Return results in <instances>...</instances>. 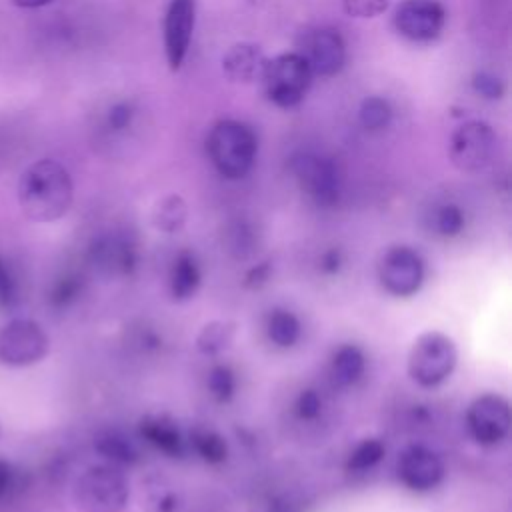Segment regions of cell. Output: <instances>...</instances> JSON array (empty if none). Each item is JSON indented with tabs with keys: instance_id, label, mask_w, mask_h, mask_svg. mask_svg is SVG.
<instances>
[{
	"instance_id": "cell-4",
	"label": "cell",
	"mask_w": 512,
	"mask_h": 512,
	"mask_svg": "<svg viewBox=\"0 0 512 512\" xmlns=\"http://www.w3.org/2000/svg\"><path fill=\"white\" fill-rule=\"evenodd\" d=\"M456 360L458 352L452 338L436 330L424 332L414 340L410 348L408 374L420 386L432 388L452 374Z\"/></svg>"
},
{
	"instance_id": "cell-32",
	"label": "cell",
	"mask_w": 512,
	"mask_h": 512,
	"mask_svg": "<svg viewBox=\"0 0 512 512\" xmlns=\"http://www.w3.org/2000/svg\"><path fill=\"white\" fill-rule=\"evenodd\" d=\"M24 488L22 472L8 460L0 458V504L10 502Z\"/></svg>"
},
{
	"instance_id": "cell-38",
	"label": "cell",
	"mask_w": 512,
	"mask_h": 512,
	"mask_svg": "<svg viewBox=\"0 0 512 512\" xmlns=\"http://www.w3.org/2000/svg\"><path fill=\"white\" fill-rule=\"evenodd\" d=\"M270 272H272V266H270L268 260H264L260 264H254L246 272V276H244V286L246 288H260V286H264L268 282V278H270Z\"/></svg>"
},
{
	"instance_id": "cell-33",
	"label": "cell",
	"mask_w": 512,
	"mask_h": 512,
	"mask_svg": "<svg viewBox=\"0 0 512 512\" xmlns=\"http://www.w3.org/2000/svg\"><path fill=\"white\" fill-rule=\"evenodd\" d=\"M344 12L354 18H374L388 8V0H342Z\"/></svg>"
},
{
	"instance_id": "cell-14",
	"label": "cell",
	"mask_w": 512,
	"mask_h": 512,
	"mask_svg": "<svg viewBox=\"0 0 512 512\" xmlns=\"http://www.w3.org/2000/svg\"><path fill=\"white\" fill-rule=\"evenodd\" d=\"M196 20V0H170L164 14V50L170 70H178L188 54Z\"/></svg>"
},
{
	"instance_id": "cell-8",
	"label": "cell",
	"mask_w": 512,
	"mask_h": 512,
	"mask_svg": "<svg viewBox=\"0 0 512 512\" xmlns=\"http://www.w3.org/2000/svg\"><path fill=\"white\" fill-rule=\"evenodd\" d=\"M48 352V336L34 320L18 318L0 330V362L6 366H30Z\"/></svg>"
},
{
	"instance_id": "cell-31",
	"label": "cell",
	"mask_w": 512,
	"mask_h": 512,
	"mask_svg": "<svg viewBox=\"0 0 512 512\" xmlns=\"http://www.w3.org/2000/svg\"><path fill=\"white\" fill-rule=\"evenodd\" d=\"M434 228L440 236H456L464 228V214L456 204H444L434 214Z\"/></svg>"
},
{
	"instance_id": "cell-11",
	"label": "cell",
	"mask_w": 512,
	"mask_h": 512,
	"mask_svg": "<svg viewBox=\"0 0 512 512\" xmlns=\"http://www.w3.org/2000/svg\"><path fill=\"white\" fill-rule=\"evenodd\" d=\"M510 404L500 394H482L468 406L466 424L472 438L482 446L498 444L510 430Z\"/></svg>"
},
{
	"instance_id": "cell-3",
	"label": "cell",
	"mask_w": 512,
	"mask_h": 512,
	"mask_svg": "<svg viewBox=\"0 0 512 512\" xmlns=\"http://www.w3.org/2000/svg\"><path fill=\"white\" fill-rule=\"evenodd\" d=\"M128 498L126 476L108 462L86 468L74 484V502L80 512H122Z\"/></svg>"
},
{
	"instance_id": "cell-22",
	"label": "cell",
	"mask_w": 512,
	"mask_h": 512,
	"mask_svg": "<svg viewBox=\"0 0 512 512\" xmlns=\"http://www.w3.org/2000/svg\"><path fill=\"white\" fill-rule=\"evenodd\" d=\"M226 252L236 260H248L258 250V232L246 220L232 222L224 232Z\"/></svg>"
},
{
	"instance_id": "cell-13",
	"label": "cell",
	"mask_w": 512,
	"mask_h": 512,
	"mask_svg": "<svg viewBox=\"0 0 512 512\" xmlns=\"http://www.w3.org/2000/svg\"><path fill=\"white\" fill-rule=\"evenodd\" d=\"M298 54L308 64L312 76H334L344 66L346 46L338 30L316 28L302 38Z\"/></svg>"
},
{
	"instance_id": "cell-27",
	"label": "cell",
	"mask_w": 512,
	"mask_h": 512,
	"mask_svg": "<svg viewBox=\"0 0 512 512\" xmlns=\"http://www.w3.org/2000/svg\"><path fill=\"white\" fill-rule=\"evenodd\" d=\"M360 124L370 130V132H376V130H382L390 124V118H392V108L390 104L380 98V96H370L366 98L362 104H360Z\"/></svg>"
},
{
	"instance_id": "cell-16",
	"label": "cell",
	"mask_w": 512,
	"mask_h": 512,
	"mask_svg": "<svg viewBox=\"0 0 512 512\" xmlns=\"http://www.w3.org/2000/svg\"><path fill=\"white\" fill-rule=\"evenodd\" d=\"M266 66V56L256 44L250 42H238L228 48V52L222 56V70L228 80L232 82H254L262 76V70Z\"/></svg>"
},
{
	"instance_id": "cell-39",
	"label": "cell",
	"mask_w": 512,
	"mask_h": 512,
	"mask_svg": "<svg viewBox=\"0 0 512 512\" xmlns=\"http://www.w3.org/2000/svg\"><path fill=\"white\" fill-rule=\"evenodd\" d=\"M302 510H304V500L294 494H282L274 498L268 506V512H302Z\"/></svg>"
},
{
	"instance_id": "cell-23",
	"label": "cell",
	"mask_w": 512,
	"mask_h": 512,
	"mask_svg": "<svg viewBox=\"0 0 512 512\" xmlns=\"http://www.w3.org/2000/svg\"><path fill=\"white\" fill-rule=\"evenodd\" d=\"M266 334L276 346L290 348L298 342V338L302 334V326H300V320L290 310L276 308L268 314Z\"/></svg>"
},
{
	"instance_id": "cell-34",
	"label": "cell",
	"mask_w": 512,
	"mask_h": 512,
	"mask_svg": "<svg viewBox=\"0 0 512 512\" xmlns=\"http://www.w3.org/2000/svg\"><path fill=\"white\" fill-rule=\"evenodd\" d=\"M322 412V398L316 390L306 388L300 392L298 400H296V414L302 420H316Z\"/></svg>"
},
{
	"instance_id": "cell-36",
	"label": "cell",
	"mask_w": 512,
	"mask_h": 512,
	"mask_svg": "<svg viewBox=\"0 0 512 512\" xmlns=\"http://www.w3.org/2000/svg\"><path fill=\"white\" fill-rule=\"evenodd\" d=\"M16 294V280L6 262L0 258V306H10L16 300Z\"/></svg>"
},
{
	"instance_id": "cell-1",
	"label": "cell",
	"mask_w": 512,
	"mask_h": 512,
	"mask_svg": "<svg viewBox=\"0 0 512 512\" xmlns=\"http://www.w3.org/2000/svg\"><path fill=\"white\" fill-rule=\"evenodd\" d=\"M74 198L68 170L50 158L28 166L18 182V200L24 214L34 222H54L62 218Z\"/></svg>"
},
{
	"instance_id": "cell-24",
	"label": "cell",
	"mask_w": 512,
	"mask_h": 512,
	"mask_svg": "<svg viewBox=\"0 0 512 512\" xmlns=\"http://www.w3.org/2000/svg\"><path fill=\"white\" fill-rule=\"evenodd\" d=\"M234 332H236L234 322L212 320L200 328L196 336V348L206 356H216L230 346Z\"/></svg>"
},
{
	"instance_id": "cell-25",
	"label": "cell",
	"mask_w": 512,
	"mask_h": 512,
	"mask_svg": "<svg viewBox=\"0 0 512 512\" xmlns=\"http://www.w3.org/2000/svg\"><path fill=\"white\" fill-rule=\"evenodd\" d=\"M190 440H192V446H194L196 454L202 460L210 462V464H220L228 456V446H226L224 438L218 432L210 430V428L194 430Z\"/></svg>"
},
{
	"instance_id": "cell-10",
	"label": "cell",
	"mask_w": 512,
	"mask_h": 512,
	"mask_svg": "<svg viewBox=\"0 0 512 512\" xmlns=\"http://www.w3.org/2000/svg\"><path fill=\"white\" fill-rule=\"evenodd\" d=\"M378 276L390 294L412 296L424 282V260L410 246H392L380 260Z\"/></svg>"
},
{
	"instance_id": "cell-19",
	"label": "cell",
	"mask_w": 512,
	"mask_h": 512,
	"mask_svg": "<svg viewBox=\"0 0 512 512\" xmlns=\"http://www.w3.org/2000/svg\"><path fill=\"white\" fill-rule=\"evenodd\" d=\"M96 452L112 466H132L140 460L136 444L118 430H104L94 440Z\"/></svg>"
},
{
	"instance_id": "cell-7",
	"label": "cell",
	"mask_w": 512,
	"mask_h": 512,
	"mask_svg": "<svg viewBox=\"0 0 512 512\" xmlns=\"http://www.w3.org/2000/svg\"><path fill=\"white\" fill-rule=\"evenodd\" d=\"M494 150V130L482 120H468L452 132L450 160L462 172L484 170L492 162Z\"/></svg>"
},
{
	"instance_id": "cell-21",
	"label": "cell",
	"mask_w": 512,
	"mask_h": 512,
	"mask_svg": "<svg viewBox=\"0 0 512 512\" xmlns=\"http://www.w3.org/2000/svg\"><path fill=\"white\" fill-rule=\"evenodd\" d=\"M188 220V206L182 196L170 194L156 202L152 210V224L164 234H176L184 228Z\"/></svg>"
},
{
	"instance_id": "cell-35",
	"label": "cell",
	"mask_w": 512,
	"mask_h": 512,
	"mask_svg": "<svg viewBox=\"0 0 512 512\" xmlns=\"http://www.w3.org/2000/svg\"><path fill=\"white\" fill-rule=\"evenodd\" d=\"M472 86L478 94H482L484 98H490V100H496L504 94V84L500 78H496L494 74L490 72H476L474 74V80H472Z\"/></svg>"
},
{
	"instance_id": "cell-37",
	"label": "cell",
	"mask_w": 512,
	"mask_h": 512,
	"mask_svg": "<svg viewBox=\"0 0 512 512\" xmlns=\"http://www.w3.org/2000/svg\"><path fill=\"white\" fill-rule=\"evenodd\" d=\"M132 116H134L132 106L128 102H118L108 112V126L112 130H124L132 122Z\"/></svg>"
},
{
	"instance_id": "cell-12",
	"label": "cell",
	"mask_w": 512,
	"mask_h": 512,
	"mask_svg": "<svg viewBox=\"0 0 512 512\" xmlns=\"http://www.w3.org/2000/svg\"><path fill=\"white\" fill-rule=\"evenodd\" d=\"M446 12L438 0H404L394 12V28L408 40L428 42L442 32Z\"/></svg>"
},
{
	"instance_id": "cell-28",
	"label": "cell",
	"mask_w": 512,
	"mask_h": 512,
	"mask_svg": "<svg viewBox=\"0 0 512 512\" xmlns=\"http://www.w3.org/2000/svg\"><path fill=\"white\" fill-rule=\"evenodd\" d=\"M144 508L146 512H178L180 496L166 484L154 482L148 484L144 494Z\"/></svg>"
},
{
	"instance_id": "cell-6",
	"label": "cell",
	"mask_w": 512,
	"mask_h": 512,
	"mask_svg": "<svg viewBox=\"0 0 512 512\" xmlns=\"http://www.w3.org/2000/svg\"><path fill=\"white\" fill-rule=\"evenodd\" d=\"M290 170L302 192L318 206L330 208L340 200V176L336 164L316 152H298L290 158Z\"/></svg>"
},
{
	"instance_id": "cell-20",
	"label": "cell",
	"mask_w": 512,
	"mask_h": 512,
	"mask_svg": "<svg viewBox=\"0 0 512 512\" xmlns=\"http://www.w3.org/2000/svg\"><path fill=\"white\" fill-rule=\"evenodd\" d=\"M366 366L364 352L356 344H342L330 362V376L338 386H352L360 380Z\"/></svg>"
},
{
	"instance_id": "cell-40",
	"label": "cell",
	"mask_w": 512,
	"mask_h": 512,
	"mask_svg": "<svg viewBox=\"0 0 512 512\" xmlns=\"http://www.w3.org/2000/svg\"><path fill=\"white\" fill-rule=\"evenodd\" d=\"M342 262H344V256H342L340 248H328L320 256V270L324 274H336L340 270Z\"/></svg>"
},
{
	"instance_id": "cell-30",
	"label": "cell",
	"mask_w": 512,
	"mask_h": 512,
	"mask_svg": "<svg viewBox=\"0 0 512 512\" xmlns=\"http://www.w3.org/2000/svg\"><path fill=\"white\" fill-rule=\"evenodd\" d=\"M80 290H82V278L78 274H64L54 282L50 290V302L54 308H66L78 298Z\"/></svg>"
},
{
	"instance_id": "cell-26",
	"label": "cell",
	"mask_w": 512,
	"mask_h": 512,
	"mask_svg": "<svg viewBox=\"0 0 512 512\" xmlns=\"http://www.w3.org/2000/svg\"><path fill=\"white\" fill-rule=\"evenodd\" d=\"M386 454V446L378 438H364L356 444V448L350 452L346 468L352 472H364L374 468Z\"/></svg>"
},
{
	"instance_id": "cell-5",
	"label": "cell",
	"mask_w": 512,
	"mask_h": 512,
	"mask_svg": "<svg viewBox=\"0 0 512 512\" xmlns=\"http://www.w3.org/2000/svg\"><path fill=\"white\" fill-rule=\"evenodd\" d=\"M260 80L272 104L292 108L304 100L310 88L312 72L298 52H290L266 60Z\"/></svg>"
},
{
	"instance_id": "cell-18",
	"label": "cell",
	"mask_w": 512,
	"mask_h": 512,
	"mask_svg": "<svg viewBox=\"0 0 512 512\" xmlns=\"http://www.w3.org/2000/svg\"><path fill=\"white\" fill-rule=\"evenodd\" d=\"M202 274L196 256L190 250L178 252L170 268V294L176 300L190 298L200 286Z\"/></svg>"
},
{
	"instance_id": "cell-15",
	"label": "cell",
	"mask_w": 512,
	"mask_h": 512,
	"mask_svg": "<svg viewBox=\"0 0 512 512\" xmlns=\"http://www.w3.org/2000/svg\"><path fill=\"white\" fill-rule=\"evenodd\" d=\"M398 476L410 490L426 492L442 482L444 464L434 450L414 444L402 452L398 460Z\"/></svg>"
},
{
	"instance_id": "cell-17",
	"label": "cell",
	"mask_w": 512,
	"mask_h": 512,
	"mask_svg": "<svg viewBox=\"0 0 512 512\" xmlns=\"http://www.w3.org/2000/svg\"><path fill=\"white\" fill-rule=\"evenodd\" d=\"M142 438L160 452L180 458L184 454V438L176 422L166 414H150L140 422Z\"/></svg>"
},
{
	"instance_id": "cell-9",
	"label": "cell",
	"mask_w": 512,
	"mask_h": 512,
	"mask_svg": "<svg viewBox=\"0 0 512 512\" xmlns=\"http://www.w3.org/2000/svg\"><path fill=\"white\" fill-rule=\"evenodd\" d=\"M92 268L108 278L132 276L138 266V246L124 232H106L92 240L88 248Z\"/></svg>"
},
{
	"instance_id": "cell-41",
	"label": "cell",
	"mask_w": 512,
	"mask_h": 512,
	"mask_svg": "<svg viewBox=\"0 0 512 512\" xmlns=\"http://www.w3.org/2000/svg\"><path fill=\"white\" fill-rule=\"evenodd\" d=\"M48 2L50 0H14V4L22 6V8H38V6H44Z\"/></svg>"
},
{
	"instance_id": "cell-29",
	"label": "cell",
	"mask_w": 512,
	"mask_h": 512,
	"mask_svg": "<svg viewBox=\"0 0 512 512\" xmlns=\"http://www.w3.org/2000/svg\"><path fill=\"white\" fill-rule=\"evenodd\" d=\"M208 390L216 402H228L236 392V376L230 366L216 364L208 372Z\"/></svg>"
},
{
	"instance_id": "cell-2",
	"label": "cell",
	"mask_w": 512,
	"mask_h": 512,
	"mask_svg": "<svg viewBox=\"0 0 512 512\" xmlns=\"http://www.w3.org/2000/svg\"><path fill=\"white\" fill-rule=\"evenodd\" d=\"M206 152L220 176L244 178L256 160L258 140L250 126L238 120H218L206 138Z\"/></svg>"
}]
</instances>
